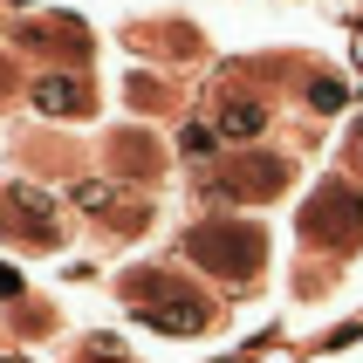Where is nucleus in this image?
<instances>
[{"instance_id": "obj_1", "label": "nucleus", "mask_w": 363, "mask_h": 363, "mask_svg": "<svg viewBox=\"0 0 363 363\" xmlns=\"http://www.w3.org/2000/svg\"><path fill=\"white\" fill-rule=\"evenodd\" d=\"M130 302L151 315L158 329H199L213 308H206V295H192V288H179V281H164V274H138L130 281Z\"/></svg>"}, {"instance_id": "obj_2", "label": "nucleus", "mask_w": 363, "mask_h": 363, "mask_svg": "<svg viewBox=\"0 0 363 363\" xmlns=\"http://www.w3.org/2000/svg\"><path fill=\"white\" fill-rule=\"evenodd\" d=\"M192 254H199L213 274H247L254 254H261V240H254L247 226H199V233H192Z\"/></svg>"}, {"instance_id": "obj_3", "label": "nucleus", "mask_w": 363, "mask_h": 363, "mask_svg": "<svg viewBox=\"0 0 363 363\" xmlns=\"http://www.w3.org/2000/svg\"><path fill=\"white\" fill-rule=\"evenodd\" d=\"M302 226H308V240H343V233L363 226V199H350V185H323L315 206L302 213Z\"/></svg>"}, {"instance_id": "obj_4", "label": "nucleus", "mask_w": 363, "mask_h": 363, "mask_svg": "<svg viewBox=\"0 0 363 363\" xmlns=\"http://www.w3.org/2000/svg\"><path fill=\"white\" fill-rule=\"evenodd\" d=\"M261 130H267V110H261V103H226V110H220V138L247 144V138H261Z\"/></svg>"}, {"instance_id": "obj_5", "label": "nucleus", "mask_w": 363, "mask_h": 363, "mask_svg": "<svg viewBox=\"0 0 363 363\" xmlns=\"http://www.w3.org/2000/svg\"><path fill=\"white\" fill-rule=\"evenodd\" d=\"M35 103L48 110V117H76V110H82V89H76L69 76H48V82L35 89Z\"/></svg>"}, {"instance_id": "obj_6", "label": "nucleus", "mask_w": 363, "mask_h": 363, "mask_svg": "<svg viewBox=\"0 0 363 363\" xmlns=\"http://www.w3.org/2000/svg\"><path fill=\"white\" fill-rule=\"evenodd\" d=\"M179 144H185V158H213V144H220V138H213L206 123H185V130H179Z\"/></svg>"}, {"instance_id": "obj_7", "label": "nucleus", "mask_w": 363, "mask_h": 363, "mask_svg": "<svg viewBox=\"0 0 363 363\" xmlns=\"http://www.w3.org/2000/svg\"><path fill=\"white\" fill-rule=\"evenodd\" d=\"M0 288H14V274H7V267H0Z\"/></svg>"}, {"instance_id": "obj_8", "label": "nucleus", "mask_w": 363, "mask_h": 363, "mask_svg": "<svg viewBox=\"0 0 363 363\" xmlns=\"http://www.w3.org/2000/svg\"><path fill=\"white\" fill-rule=\"evenodd\" d=\"M7 363H21V357H7Z\"/></svg>"}]
</instances>
